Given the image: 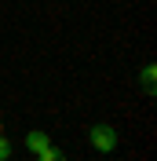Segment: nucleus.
Here are the masks:
<instances>
[{
    "label": "nucleus",
    "mask_w": 157,
    "mask_h": 161,
    "mask_svg": "<svg viewBox=\"0 0 157 161\" xmlns=\"http://www.w3.org/2000/svg\"><path fill=\"white\" fill-rule=\"evenodd\" d=\"M88 139H91V147H95L99 154H110L113 147H117V132L110 128V125H91V128H88Z\"/></svg>",
    "instance_id": "f257e3e1"
},
{
    "label": "nucleus",
    "mask_w": 157,
    "mask_h": 161,
    "mask_svg": "<svg viewBox=\"0 0 157 161\" xmlns=\"http://www.w3.org/2000/svg\"><path fill=\"white\" fill-rule=\"evenodd\" d=\"M26 147H30L33 154H40V150H48V147H51V139H48V132H37V128H33L30 136H26Z\"/></svg>",
    "instance_id": "f03ea898"
},
{
    "label": "nucleus",
    "mask_w": 157,
    "mask_h": 161,
    "mask_svg": "<svg viewBox=\"0 0 157 161\" xmlns=\"http://www.w3.org/2000/svg\"><path fill=\"white\" fill-rule=\"evenodd\" d=\"M139 80H143V92H146V95H154V80H157V66H154V62H150V66H143V77H139Z\"/></svg>",
    "instance_id": "7ed1b4c3"
},
{
    "label": "nucleus",
    "mask_w": 157,
    "mask_h": 161,
    "mask_svg": "<svg viewBox=\"0 0 157 161\" xmlns=\"http://www.w3.org/2000/svg\"><path fill=\"white\" fill-rule=\"evenodd\" d=\"M37 161H66V154L59 150V147H48V150H40Z\"/></svg>",
    "instance_id": "20e7f679"
},
{
    "label": "nucleus",
    "mask_w": 157,
    "mask_h": 161,
    "mask_svg": "<svg viewBox=\"0 0 157 161\" xmlns=\"http://www.w3.org/2000/svg\"><path fill=\"white\" fill-rule=\"evenodd\" d=\"M11 154H15V147H11V139H4V136H0V161H8Z\"/></svg>",
    "instance_id": "39448f33"
},
{
    "label": "nucleus",
    "mask_w": 157,
    "mask_h": 161,
    "mask_svg": "<svg viewBox=\"0 0 157 161\" xmlns=\"http://www.w3.org/2000/svg\"><path fill=\"white\" fill-rule=\"evenodd\" d=\"M0 136H4V121H0Z\"/></svg>",
    "instance_id": "423d86ee"
}]
</instances>
